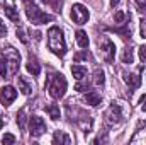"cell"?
Wrapping results in <instances>:
<instances>
[{
	"instance_id": "6da1fadb",
	"label": "cell",
	"mask_w": 146,
	"mask_h": 145,
	"mask_svg": "<svg viewBox=\"0 0 146 145\" xmlns=\"http://www.w3.org/2000/svg\"><path fill=\"white\" fill-rule=\"evenodd\" d=\"M66 87H68L66 79L60 72H54V73H51V75H48V79H46V89H48V92H49V96L53 99H61L65 96V92H66Z\"/></svg>"
},
{
	"instance_id": "7a4b0ae2",
	"label": "cell",
	"mask_w": 146,
	"mask_h": 145,
	"mask_svg": "<svg viewBox=\"0 0 146 145\" xmlns=\"http://www.w3.org/2000/svg\"><path fill=\"white\" fill-rule=\"evenodd\" d=\"M48 46L56 56H65L66 55V43H65L63 31L60 28H56V26L49 28V31H48Z\"/></svg>"
},
{
	"instance_id": "3957f363",
	"label": "cell",
	"mask_w": 146,
	"mask_h": 145,
	"mask_svg": "<svg viewBox=\"0 0 146 145\" xmlns=\"http://www.w3.org/2000/svg\"><path fill=\"white\" fill-rule=\"evenodd\" d=\"M26 14H27V19H29L33 24H36V26L46 24V22H51V21H53V15L42 12L39 7L34 5V2H33V3L27 2V3H26Z\"/></svg>"
},
{
	"instance_id": "277c9868",
	"label": "cell",
	"mask_w": 146,
	"mask_h": 145,
	"mask_svg": "<svg viewBox=\"0 0 146 145\" xmlns=\"http://www.w3.org/2000/svg\"><path fill=\"white\" fill-rule=\"evenodd\" d=\"M2 55H3V58L7 60V65H9V77L17 75V72H19V63H21V53L15 48L7 46V48L2 50Z\"/></svg>"
},
{
	"instance_id": "5b68a950",
	"label": "cell",
	"mask_w": 146,
	"mask_h": 145,
	"mask_svg": "<svg viewBox=\"0 0 146 145\" xmlns=\"http://www.w3.org/2000/svg\"><path fill=\"white\" fill-rule=\"evenodd\" d=\"M97 43H99L102 58H104L107 63H112V62H114V56H115V44H114V41L107 36H99Z\"/></svg>"
},
{
	"instance_id": "8992f818",
	"label": "cell",
	"mask_w": 146,
	"mask_h": 145,
	"mask_svg": "<svg viewBox=\"0 0 146 145\" xmlns=\"http://www.w3.org/2000/svg\"><path fill=\"white\" fill-rule=\"evenodd\" d=\"M104 118H106L107 125H117V123H121V121H122V118H124V116H122V108H121L119 104L112 103L109 108L106 109Z\"/></svg>"
},
{
	"instance_id": "52a82bcc",
	"label": "cell",
	"mask_w": 146,
	"mask_h": 145,
	"mask_svg": "<svg viewBox=\"0 0 146 145\" xmlns=\"http://www.w3.org/2000/svg\"><path fill=\"white\" fill-rule=\"evenodd\" d=\"M72 21L75 24H78V26H82V24H85L87 21H88V9L85 7V5H82V3H75L72 7Z\"/></svg>"
},
{
	"instance_id": "ba28073f",
	"label": "cell",
	"mask_w": 146,
	"mask_h": 145,
	"mask_svg": "<svg viewBox=\"0 0 146 145\" xmlns=\"http://www.w3.org/2000/svg\"><path fill=\"white\" fill-rule=\"evenodd\" d=\"M29 132H31V137H41L44 132H46V123H44V119L42 118H39V116H31L29 118Z\"/></svg>"
},
{
	"instance_id": "9c48e42d",
	"label": "cell",
	"mask_w": 146,
	"mask_h": 145,
	"mask_svg": "<svg viewBox=\"0 0 146 145\" xmlns=\"http://www.w3.org/2000/svg\"><path fill=\"white\" fill-rule=\"evenodd\" d=\"M17 97V91L12 87V85H5L0 89V103L3 106H10Z\"/></svg>"
},
{
	"instance_id": "30bf717a",
	"label": "cell",
	"mask_w": 146,
	"mask_h": 145,
	"mask_svg": "<svg viewBox=\"0 0 146 145\" xmlns=\"http://www.w3.org/2000/svg\"><path fill=\"white\" fill-rule=\"evenodd\" d=\"M141 70H143V68L139 67V68H138L134 73H129V75H126V77H124V80H126L127 87L131 89V92L141 85Z\"/></svg>"
},
{
	"instance_id": "8fae6325",
	"label": "cell",
	"mask_w": 146,
	"mask_h": 145,
	"mask_svg": "<svg viewBox=\"0 0 146 145\" xmlns=\"http://www.w3.org/2000/svg\"><path fill=\"white\" fill-rule=\"evenodd\" d=\"M146 144V121H141L138 125V130L134 133V137L129 140V144Z\"/></svg>"
},
{
	"instance_id": "7c38bea8",
	"label": "cell",
	"mask_w": 146,
	"mask_h": 145,
	"mask_svg": "<svg viewBox=\"0 0 146 145\" xmlns=\"http://www.w3.org/2000/svg\"><path fill=\"white\" fill-rule=\"evenodd\" d=\"M3 10H5V15L12 21V22H15V24H19L21 22V17H19V12H17V9H15V5L14 3H3Z\"/></svg>"
},
{
	"instance_id": "4fadbf2b",
	"label": "cell",
	"mask_w": 146,
	"mask_h": 145,
	"mask_svg": "<svg viewBox=\"0 0 146 145\" xmlns=\"http://www.w3.org/2000/svg\"><path fill=\"white\" fill-rule=\"evenodd\" d=\"M26 68H27V72L31 73L33 77H37V75L41 73V65L37 63L36 56H33V55H29V60H27V63H26Z\"/></svg>"
},
{
	"instance_id": "5bb4252c",
	"label": "cell",
	"mask_w": 146,
	"mask_h": 145,
	"mask_svg": "<svg viewBox=\"0 0 146 145\" xmlns=\"http://www.w3.org/2000/svg\"><path fill=\"white\" fill-rule=\"evenodd\" d=\"M85 103L95 108V106H99V104L102 103V96H100L97 91H90V92L85 94Z\"/></svg>"
},
{
	"instance_id": "9a60e30c",
	"label": "cell",
	"mask_w": 146,
	"mask_h": 145,
	"mask_svg": "<svg viewBox=\"0 0 146 145\" xmlns=\"http://www.w3.org/2000/svg\"><path fill=\"white\" fill-rule=\"evenodd\" d=\"M53 144L54 145H70L72 144V138H70V137H68V135H66V133H65V132H60V130H58V132H54V135H53Z\"/></svg>"
},
{
	"instance_id": "2e32d148",
	"label": "cell",
	"mask_w": 146,
	"mask_h": 145,
	"mask_svg": "<svg viewBox=\"0 0 146 145\" xmlns=\"http://www.w3.org/2000/svg\"><path fill=\"white\" fill-rule=\"evenodd\" d=\"M17 84H19V91H21L22 94L29 96V94L33 92V87H31V84H29V82L26 80V77L19 75V77H17Z\"/></svg>"
},
{
	"instance_id": "e0dca14e",
	"label": "cell",
	"mask_w": 146,
	"mask_h": 145,
	"mask_svg": "<svg viewBox=\"0 0 146 145\" xmlns=\"http://www.w3.org/2000/svg\"><path fill=\"white\" fill-rule=\"evenodd\" d=\"M92 123H94V121H92L90 116H82L80 119H76V125L82 128L83 133H88V132L92 130Z\"/></svg>"
},
{
	"instance_id": "ac0fdd59",
	"label": "cell",
	"mask_w": 146,
	"mask_h": 145,
	"mask_svg": "<svg viewBox=\"0 0 146 145\" xmlns=\"http://www.w3.org/2000/svg\"><path fill=\"white\" fill-rule=\"evenodd\" d=\"M44 109H46V113L51 116V119H60V106L58 104H46L44 106Z\"/></svg>"
},
{
	"instance_id": "d6986e66",
	"label": "cell",
	"mask_w": 146,
	"mask_h": 145,
	"mask_svg": "<svg viewBox=\"0 0 146 145\" xmlns=\"http://www.w3.org/2000/svg\"><path fill=\"white\" fill-rule=\"evenodd\" d=\"M72 73L76 80H83V79L87 77V68H85V67H80V65H73Z\"/></svg>"
},
{
	"instance_id": "ffe728a7",
	"label": "cell",
	"mask_w": 146,
	"mask_h": 145,
	"mask_svg": "<svg viewBox=\"0 0 146 145\" xmlns=\"http://www.w3.org/2000/svg\"><path fill=\"white\" fill-rule=\"evenodd\" d=\"M76 43H78V46L80 48H88V36H87V33L85 31H76Z\"/></svg>"
},
{
	"instance_id": "44dd1931",
	"label": "cell",
	"mask_w": 146,
	"mask_h": 145,
	"mask_svg": "<svg viewBox=\"0 0 146 145\" xmlns=\"http://www.w3.org/2000/svg\"><path fill=\"white\" fill-rule=\"evenodd\" d=\"M104 82H106V73H104V70L97 68L94 72V84L95 85H104Z\"/></svg>"
},
{
	"instance_id": "7402d4cb",
	"label": "cell",
	"mask_w": 146,
	"mask_h": 145,
	"mask_svg": "<svg viewBox=\"0 0 146 145\" xmlns=\"http://www.w3.org/2000/svg\"><path fill=\"white\" fill-rule=\"evenodd\" d=\"M42 3L49 5L54 12H61V7H63V0H41Z\"/></svg>"
},
{
	"instance_id": "603a6c76",
	"label": "cell",
	"mask_w": 146,
	"mask_h": 145,
	"mask_svg": "<svg viewBox=\"0 0 146 145\" xmlns=\"http://www.w3.org/2000/svg\"><path fill=\"white\" fill-rule=\"evenodd\" d=\"M129 15H126V12H122V10H117L115 14H114V24H117V26H122L124 22H126V19H127Z\"/></svg>"
},
{
	"instance_id": "cb8c5ba5",
	"label": "cell",
	"mask_w": 146,
	"mask_h": 145,
	"mask_svg": "<svg viewBox=\"0 0 146 145\" xmlns=\"http://www.w3.org/2000/svg\"><path fill=\"white\" fill-rule=\"evenodd\" d=\"M122 63H133V48L131 46H126L124 51H122Z\"/></svg>"
},
{
	"instance_id": "d4e9b609",
	"label": "cell",
	"mask_w": 146,
	"mask_h": 145,
	"mask_svg": "<svg viewBox=\"0 0 146 145\" xmlns=\"http://www.w3.org/2000/svg\"><path fill=\"white\" fill-rule=\"evenodd\" d=\"M26 113H27L26 108H22L17 113V125H19V128H22V130L26 128V119H27V118H26Z\"/></svg>"
},
{
	"instance_id": "484cf974",
	"label": "cell",
	"mask_w": 146,
	"mask_h": 145,
	"mask_svg": "<svg viewBox=\"0 0 146 145\" xmlns=\"http://www.w3.org/2000/svg\"><path fill=\"white\" fill-rule=\"evenodd\" d=\"M0 75L2 77H9V65H7V60L3 56L0 58Z\"/></svg>"
},
{
	"instance_id": "4316f807",
	"label": "cell",
	"mask_w": 146,
	"mask_h": 145,
	"mask_svg": "<svg viewBox=\"0 0 146 145\" xmlns=\"http://www.w3.org/2000/svg\"><path fill=\"white\" fill-rule=\"evenodd\" d=\"M90 58H92V56H90V53H88L87 50H83L82 53H76V55L73 56L75 62H80V60H90Z\"/></svg>"
},
{
	"instance_id": "83f0119b",
	"label": "cell",
	"mask_w": 146,
	"mask_h": 145,
	"mask_svg": "<svg viewBox=\"0 0 146 145\" xmlns=\"http://www.w3.org/2000/svg\"><path fill=\"white\" fill-rule=\"evenodd\" d=\"M15 34H17V38H19L24 44H27V43H29V39H27V36H26V31H24L22 28H19V29L15 31Z\"/></svg>"
},
{
	"instance_id": "f1b7e54d",
	"label": "cell",
	"mask_w": 146,
	"mask_h": 145,
	"mask_svg": "<svg viewBox=\"0 0 146 145\" xmlns=\"http://www.w3.org/2000/svg\"><path fill=\"white\" fill-rule=\"evenodd\" d=\"M2 142L5 145H12V144H15V137H14L12 133H5L3 138H2Z\"/></svg>"
},
{
	"instance_id": "f546056e",
	"label": "cell",
	"mask_w": 146,
	"mask_h": 145,
	"mask_svg": "<svg viewBox=\"0 0 146 145\" xmlns=\"http://www.w3.org/2000/svg\"><path fill=\"white\" fill-rule=\"evenodd\" d=\"M136 7L139 14H146V0H136Z\"/></svg>"
},
{
	"instance_id": "4dcf8cb0",
	"label": "cell",
	"mask_w": 146,
	"mask_h": 145,
	"mask_svg": "<svg viewBox=\"0 0 146 145\" xmlns=\"http://www.w3.org/2000/svg\"><path fill=\"white\" fill-rule=\"evenodd\" d=\"M139 33H141V38L146 39V19H141L139 22Z\"/></svg>"
},
{
	"instance_id": "1f68e13d",
	"label": "cell",
	"mask_w": 146,
	"mask_h": 145,
	"mask_svg": "<svg viewBox=\"0 0 146 145\" xmlns=\"http://www.w3.org/2000/svg\"><path fill=\"white\" fill-rule=\"evenodd\" d=\"M139 58H141L143 62H146V44L139 48Z\"/></svg>"
},
{
	"instance_id": "d6a6232c",
	"label": "cell",
	"mask_w": 146,
	"mask_h": 145,
	"mask_svg": "<svg viewBox=\"0 0 146 145\" xmlns=\"http://www.w3.org/2000/svg\"><path fill=\"white\" fill-rule=\"evenodd\" d=\"M7 34V28H5V24L2 22V19H0V36H5Z\"/></svg>"
},
{
	"instance_id": "836d02e7",
	"label": "cell",
	"mask_w": 146,
	"mask_h": 145,
	"mask_svg": "<svg viewBox=\"0 0 146 145\" xmlns=\"http://www.w3.org/2000/svg\"><path fill=\"white\" fill-rule=\"evenodd\" d=\"M119 2H121V0H110V3H112V7H115V5H119Z\"/></svg>"
},
{
	"instance_id": "e575fe53",
	"label": "cell",
	"mask_w": 146,
	"mask_h": 145,
	"mask_svg": "<svg viewBox=\"0 0 146 145\" xmlns=\"http://www.w3.org/2000/svg\"><path fill=\"white\" fill-rule=\"evenodd\" d=\"M141 104H143V108H141V109H143V111H145V113H146V97H145V101H143Z\"/></svg>"
},
{
	"instance_id": "d590c367",
	"label": "cell",
	"mask_w": 146,
	"mask_h": 145,
	"mask_svg": "<svg viewBox=\"0 0 146 145\" xmlns=\"http://www.w3.org/2000/svg\"><path fill=\"white\" fill-rule=\"evenodd\" d=\"M2 126H3V119L0 118V130H2Z\"/></svg>"
},
{
	"instance_id": "8d00e7d4",
	"label": "cell",
	"mask_w": 146,
	"mask_h": 145,
	"mask_svg": "<svg viewBox=\"0 0 146 145\" xmlns=\"http://www.w3.org/2000/svg\"><path fill=\"white\" fill-rule=\"evenodd\" d=\"M22 2H24V3H27V2H31V0H22Z\"/></svg>"
}]
</instances>
